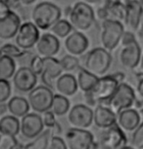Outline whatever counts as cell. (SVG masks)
Masks as SVG:
<instances>
[{"instance_id": "1", "label": "cell", "mask_w": 143, "mask_h": 149, "mask_svg": "<svg viewBox=\"0 0 143 149\" xmlns=\"http://www.w3.org/2000/svg\"><path fill=\"white\" fill-rule=\"evenodd\" d=\"M119 84L120 82L113 74L100 76L92 90L88 93H84L87 105L95 106L100 103L105 104L114 95Z\"/></svg>"}, {"instance_id": "2", "label": "cell", "mask_w": 143, "mask_h": 149, "mask_svg": "<svg viewBox=\"0 0 143 149\" xmlns=\"http://www.w3.org/2000/svg\"><path fill=\"white\" fill-rule=\"evenodd\" d=\"M61 10L57 5L49 1H44L33 8L31 18L39 29L47 30L60 19Z\"/></svg>"}, {"instance_id": "3", "label": "cell", "mask_w": 143, "mask_h": 149, "mask_svg": "<svg viewBox=\"0 0 143 149\" xmlns=\"http://www.w3.org/2000/svg\"><path fill=\"white\" fill-rule=\"evenodd\" d=\"M112 63V56L103 47H96L88 52L84 58V68L97 76L106 74Z\"/></svg>"}, {"instance_id": "4", "label": "cell", "mask_w": 143, "mask_h": 149, "mask_svg": "<svg viewBox=\"0 0 143 149\" xmlns=\"http://www.w3.org/2000/svg\"><path fill=\"white\" fill-rule=\"evenodd\" d=\"M68 17L73 29L79 31H85L90 29L95 21L94 9L85 1L76 2L71 8Z\"/></svg>"}, {"instance_id": "5", "label": "cell", "mask_w": 143, "mask_h": 149, "mask_svg": "<svg viewBox=\"0 0 143 149\" xmlns=\"http://www.w3.org/2000/svg\"><path fill=\"white\" fill-rule=\"evenodd\" d=\"M102 30L100 34V41L102 47L109 52L116 49L119 43H121L122 36L125 32L124 24L121 21L117 19H104L101 24Z\"/></svg>"}, {"instance_id": "6", "label": "cell", "mask_w": 143, "mask_h": 149, "mask_svg": "<svg viewBox=\"0 0 143 149\" xmlns=\"http://www.w3.org/2000/svg\"><path fill=\"white\" fill-rule=\"evenodd\" d=\"M136 100L133 88L127 83H120L112 97L105 103L115 113L118 114L125 109L131 108Z\"/></svg>"}, {"instance_id": "7", "label": "cell", "mask_w": 143, "mask_h": 149, "mask_svg": "<svg viewBox=\"0 0 143 149\" xmlns=\"http://www.w3.org/2000/svg\"><path fill=\"white\" fill-rule=\"evenodd\" d=\"M54 93L52 89L45 85L36 86L28 93L27 100L29 102L30 108L37 113H44L52 109L53 100H54Z\"/></svg>"}, {"instance_id": "8", "label": "cell", "mask_w": 143, "mask_h": 149, "mask_svg": "<svg viewBox=\"0 0 143 149\" xmlns=\"http://www.w3.org/2000/svg\"><path fill=\"white\" fill-rule=\"evenodd\" d=\"M65 142L68 149H92L94 139L90 131L73 127L65 133Z\"/></svg>"}, {"instance_id": "9", "label": "cell", "mask_w": 143, "mask_h": 149, "mask_svg": "<svg viewBox=\"0 0 143 149\" xmlns=\"http://www.w3.org/2000/svg\"><path fill=\"white\" fill-rule=\"evenodd\" d=\"M40 38L39 29L34 22H26L21 24L15 37V43L22 50H28L36 46Z\"/></svg>"}, {"instance_id": "10", "label": "cell", "mask_w": 143, "mask_h": 149, "mask_svg": "<svg viewBox=\"0 0 143 149\" xmlns=\"http://www.w3.org/2000/svg\"><path fill=\"white\" fill-rule=\"evenodd\" d=\"M128 139L125 131L116 123L103 132L100 139V147L102 149H119L127 145Z\"/></svg>"}, {"instance_id": "11", "label": "cell", "mask_w": 143, "mask_h": 149, "mask_svg": "<svg viewBox=\"0 0 143 149\" xmlns=\"http://www.w3.org/2000/svg\"><path fill=\"white\" fill-rule=\"evenodd\" d=\"M68 121L74 128L87 129L94 123V110L87 104H75L68 112Z\"/></svg>"}, {"instance_id": "12", "label": "cell", "mask_w": 143, "mask_h": 149, "mask_svg": "<svg viewBox=\"0 0 143 149\" xmlns=\"http://www.w3.org/2000/svg\"><path fill=\"white\" fill-rule=\"evenodd\" d=\"M43 119L37 113H27L22 118L21 134L26 139H33L44 130Z\"/></svg>"}, {"instance_id": "13", "label": "cell", "mask_w": 143, "mask_h": 149, "mask_svg": "<svg viewBox=\"0 0 143 149\" xmlns=\"http://www.w3.org/2000/svg\"><path fill=\"white\" fill-rule=\"evenodd\" d=\"M13 83L16 90L22 93H29L37 84V75L29 67L22 66L17 70L13 76Z\"/></svg>"}, {"instance_id": "14", "label": "cell", "mask_w": 143, "mask_h": 149, "mask_svg": "<svg viewBox=\"0 0 143 149\" xmlns=\"http://www.w3.org/2000/svg\"><path fill=\"white\" fill-rule=\"evenodd\" d=\"M43 63L44 69L41 74V80L45 86L53 90L55 88L54 80L58 79L63 71L60 61L55 57H46L43 58Z\"/></svg>"}, {"instance_id": "15", "label": "cell", "mask_w": 143, "mask_h": 149, "mask_svg": "<svg viewBox=\"0 0 143 149\" xmlns=\"http://www.w3.org/2000/svg\"><path fill=\"white\" fill-rule=\"evenodd\" d=\"M141 56V48L137 41H134L133 43L123 46L119 58L122 65L127 69H134L139 65Z\"/></svg>"}, {"instance_id": "16", "label": "cell", "mask_w": 143, "mask_h": 149, "mask_svg": "<svg viewBox=\"0 0 143 149\" xmlns=\"http://www.w3.org/2000/svg\"><path fill=\"white\" fill-rule=\"evenodd\" d=\"M60 43L58 37L53 33H43L36 44V51L42 58L55 57L60 51Z\"/></svg>"}, {"instance_id": "17", "label": "cell", "mask_w": 143, "mask_h": 149, "mask_svg": "<svg viewBox=\"0 0 143 149\" xmlns=\"http://www.w3.org/2000/svg\"><path fill=\"white\" fill-rule=\"evenodd\" d=\"M64 47L70 55L81 56L89 47V39L79 30L71 32L64 40Z\"/></svg>"}, {"instance_id": "18", "label": "cell", "mask_w": 143, "mask_h": 149, "mask_svg": "<svg viewBox=\"0 0 143 149\" xmlns=\"http://www.w3.org/2000/svg\"><path fill=\"white\" fill-rule=\"evenodd\" d=\"M142 13L143 6L138 0H126L125 24L131 30H137L140 26Z\"/></svg>"}, {"instance_id": "19", "label": "cell", "mask_w": 143, "mask_h": 149, "mask_svg": "<svg viewBox=\"0 0 143 149\" xmlns=\"http://www.w3.org/2000/svg\"><path fill=\"white\" fill-rule=\"evenodd\" d=\"M21 24L19 17L14 11H11L6 17L0 19V38L8 40L16 37Z\"/></svg>"}, {"instance_id": "20", "label": "cell", "mask_w": 143, "mask_h": 149, "mask_svg": "<svg viewBox=\"0 0 143 149\" xmlns=\"http://www.w3.org/2000/svg\"><path fill=\"white\" fill-rule=\"evenodd\" d=\"M117 123V114L104 104H97L94 110V124L97 128L107 129Z\"/></svg>"}, {"instance_id": "21", "label": "cell", "mask_w": 143, "mask_h": 149, "mask_svg": "<svg viewBox=\"0 0 143 149\" xmlns=\"http://www.w3.org/2000/svg\"><path fill=\"white\" fill-rule=\"evenodd\" d=\"M141 123V116L138 110L128 108L117 114V124L125 132H133Z\"/></svg>"}, {"instance_id": "22", "label": "cell", "mask_w": 143, "mask_h": 149, "mask_svg": "<svg viewBox=\"0 0 143 149\" xmlns=\"http://www.w3.org/2000/svg\"><path fill=\"white\" fill-rule=\"evenodd\" d=\"M55 88L58 92V94L63 95L65 97H71L76 94L79 87H78L77 79L74 75L70 73H65V74H61L56 80Z\"/></svg>"}, {"instance_id": "23", "label": "cell", "mask_w": 143, "mask_h": 149, "mask_svg": "<svg viewBox=\"0 0 143 149\" xmlns=\"http://www.w3.org/2000/svg\"><path fill=\"white\" fill-rule=\"evenodd\" d=\"M108 19L124 21L126 14V1L123 0H104L102 5Z\"/></svg>"}, {"instance_id": "24", "label": "cell", "mask_w": 143, "mask_h": 149, "mask_svg": "<svg viewBox=\"0 0 143 149\" xmlns=\"http://www.w3.org/2000/svg\"><path fill=\"white\" fill-rule=\"evenodd\" d=\"M21 133V121L14 115H4L0 119V134L1 136H16Z\"/></svg>"}, {"instance_id": "25", "label": "cell", "mask_w": 143, "mask_h": 149, "mask_svg": "<svg viewBox=\"0 0 143 149\" xmlns=\"http://www.w3.org/2000/svg\"><path fill=\"white\" fill-rule=\"evenodd\" d=\"M7 104L10 113L18 118H22L24 115H26L30 108L28 100L19 95L11 97Z\"/></svg>"}, {"instance_id": "26", "label": "cell", "mask_w": 143, "mask_h": 149, "mask_svg": "<svg viewBox=\"0 0 143 149\" xmlns=\"http://www.w3.org/2000/svg\"><path fill=\"white\" fill-rule=\"evenodd\" d=\"M99 76L94 74V73L90 72L89 70H87L86 68L79 69L77 75V82H78V87L83 93H88L92 88L95 86L97 80H99Z\"/></svg>"}, {"instance_id": "27", "label": "cell", "mask_w": 143, "mask_h": 149, "mask_svg": "<svg viewBox=\"0 0 143 149\" xmlns=\"http://www.w3.org/2000/svg\"><path fill=\"white\" fill-rule=\"evenodd\" d=\"M54 136L51 129H46L42 133L34 137L31 141L27 142L22 149H47L51 137Z\"/></svg>"}, {"instance_id": "28", "label": "cell", "mask_w": 143, "mask_h": 149, "mask_svg": "<svg viewBox=\"0 0 143 149\" xmlns=\"http://www.w3.org/2000/svg\"><path fill=\"white\" fill-rule=\"evenodd\" d=\"M16 63L13 58L7 56L0 57V79H7L13 78L16 73Z\"/></svg>"}, {"instance_id": "29", "label": "cell", "mask_w": 143, "mask_h": 149, "mask_svg": "<svg viewBox=\"0 0 143 149\" xmlns=\"http://www.w3.org/2000/svg\"><path fill=\"white\" fill-rule=\"evenodd\" d=\"M70 110V102L65 95L57 94L55 95L54 100H53L52 111L54 112L56 116H63L68 113Z\"/></svg>"}, {"instance_id": "30", "label": "cell", "mask_w": 143, "mask_h": 149, "mask_svg": "<svg viewBox=\"0 0 143 149\" xmlns=\"http://www.w3.org/2000/svg\"><path fill=\"white\" fill-rule=\"evenodd\" d=\"M51 31L54 35L58 38H66L72 32L73 26L67 19H58L51 29Z\"/></svg>"}, {"instance_id": "31", "label": "cell", "mask_w": 143, "mask_h": 149, "mask_svg": "<svg viewBox=\"0 0 143 149\" xmlns=\"http://www.w3.org/2000/svg\"><path fill=\"white\" fill-rule=\"evenodd\" d=\"M26 55V51L22 50L19 46L15 44L7 43L0 47V57L1 56H7V57L13 58H19Z\"/></svg>"}, {"instance_id": "32", "label": "cell", "mask_w": 143, "mask_h": 149, "mask_svg": "<svg viewBox=\"0 0 143 149\" xmlns=\"http://www.w3.org/2000/svg\"><path fill=\"white\" fill-rule=\"evenodd\" d=\"M60 61L63 71H67V72L73 71V70L77 69L80 64L79 58H77L76 56L70 55V54L63 56Z\"/></svg>"}, {"instance_id": "33", "label": "cell", "mask_w": 143, "mask_h": 149, "mask_svg": "<svg viewBox=\"0 0 143 149\" xmlns=\"http://www.w3.org/2000/svg\"><path fill=\"white\" fill-rule=\"evenodd\" d=\"M131 144L135 149H143V121L131 134Z\"/></svg>"}, {"instance_id": "34", "label": "cell", "mask_w": 143, "mask_h": 149, "mask_svg": "<svg viewBox=\"0 0 143 149\" xmlns=\"http://www.w3.org/2000/svg\"><path fill=\"white\" fill-rule=\"evenodd\" d=\"M11 97V84L7 79H0V103L6 102Z\"/></svg>"}, {"instance_id": "35", "label": "cell", "mask_w": 143, "mask_h": 149, "mask_svg": "<svg viewBox=\"0 0 143 149\" xmlns=\"http://www.w3.org/2000/svg\"><path fill=\"white\" fill-rule=\"evenodd\" d=\"M29 68L35 73L36 75H41L44 69L43 58L41 56H34L29 63Z\"/></svg>"}, {"instance_id": "36", "label": "cell", "mask_w": 143, "mask_h": 149, "mask_svg": "<svg viewBox=\"0 0 143 149\" xmlns=\"http://www.w3.org/2000/svg\"><path fill=\"white\" fill-rule=\"evenodd\" d=\"M19 146L16 136H1L0 139V149H15Z\"/></svg>"}, {"instance_id": "37", "label": "cell", "mask_w": 143, "mask_h": 149, "mask_svg": "<svg viewBox=\"0 0 143 149\" xmlns=\"http://www.w3.org/2000/svg\"><path fill=\"white\" fill-rule=\"evenodd\" d=\"M47 149H68L65 140L58 136H53Z\"/></svg>"}, {"instance_id": "38", "label": "cell", "mask_w": 143, "mask_h": 149, "mask_svg": "<svg viewBox=\"0 0 143 149\" xmlns=\"http://www.w3.org/2000/svg\"><path fill=\"white\" fill-rule=\"evenodd\" d=\"M42 119H43L44 126L48 129H52L56 125V123H57L56 115L52 110L45 111L43 113V116H42Z\"/></svg>"}, {"instance_id": "39", "label": "cell", "mask_w": 143, "mask_h": 149, "mask_svg": "<svg viewBox=\"0 0 143 149\" xmlns=\"http://www.w3.org/2000/svg\"><path fill=\"white\" fill-rule=\"evenodd\" d=\"M136 41V38H135V35H134L133 32L130 31V30H127L124 32V34L122 36V39H121V44L123 46L125 45H128L130 43H133V42Z\"/></svg>"}, {"instance_id": "40", "label": "cell", "mask_w": 143, "mask_h": 149, "mask_svg": "<svg viewBox=\"0 0 143 149\" xmlns=\"http://www.w3.org/2000/svg\"><path fill=\"white\" fill-rule=\"evenodd\" d=\"M136 77H137V86H136L137 93L140 95V97H143V71L137 73Z\"/></svg>"}, {"instance_id": "41", "label": "cell", "mask_w": 143, "mask_h": 149, "mask_svg": "<svg viewBox=\"0 0 143 149\" xmlns=\"http://www.w3.org/2000/svg\"><path fill=\"white\" fill-rule=\"evenodd\" d=\"M3 3H5L7 5L8 7L10 8V10H16L18 9V8L21 6V2H19V0H1Z\"/></svg>"}, {"instance_id": "42", "label": "cell", "mask_w": 143, "mask_h": 149, "mask_svg": "<svg viewBox=\"0 0 143 149\" xmlns=\"http://www.w3.org/2000/svg\"><path fill=\"white\" fill-rule=\"evenodd\" d=\"M11 11H12V10H10V8L8 7L5 3H3L1 0H0V19L6 17L8 14L11 12Z\"/></svg>"}, {"instance_id": "43", "label": "cell", "mask_w": 143, "mask_h": 149, "mask_svg": "<svg viewBox=\"0 0 143 149\" xmlns=\"http://www.w3.org/2000/svg\"><path fill=\"white\" fill-rule=\"evenodd\" d=\"M51 130H52L53 134H54V136H58V134L61 133V126L57 122V123H56V125L51 129Z\"/></svg>"}, {"instance_id": "44", "label": "cell", "mask_w": 143, "mask_h": 149, "mask_svg": "<svg viewBox=\"0 0 143 149\" xmlns=\"http://www.w3.org/2000/svg\"><path fill=\"white\" fill-rule=\"evenodd\" d=\"M9 111L8 110V104L5 102L0 103V116H4L6 114V112Z\"/></svg>"}, {"instance_id": "45", "label": "cell", "mask_w": 143, "mask_h": 149, "mask_svg": "<svg viewBox=\"0 0 143 149\" xmlns=\"http://www.w3.org/2000/svg\"><path fill=\"white\" fill-rule=\"evenodd\" d=\"M113 75L120 83H122L123 81L125 80V74L123 72H115V73H113Z\"/></svg>"}, {"instance_id": "46", "label": "cell", "mask_w": 143, "mask_h": 149, "mask_svg": "<svg viewBox=\"0 0 143 149\" xmlns=\"http://www.w3.org/2000/svg\"><path fill=\"white\" fill-rule=\"evenodd\" d=\"M134 106H135L136 110H141V109H143V97H141L140 100H137L136 98L135 102H134Z\"/></svg>"}, {"instance_id": "47", "label": "cell", "mask_w": 143, "mask_h": 149, "mask_svg": "<svg viewBox=\"0 0 143 149\" xmlns=\"http://www.w3.org/2000/svg\"><path fill=\"white\" fill-rule=\"evenodd\" d=\"M36 0H19L22 5H24V6H28V5H31L33 4Z\"/></svg>"}, {"instance_id": "48", "label": "cell", "mask_w": 143, "mask_h": 149, "mask_svg": "<svg viewBox=\"0 0 143 149\" xmlns=\"http://www.w3.org/2000/svg\"><path fill=\"white\" fill-rule=\"evenodd\" d=\"M83 1H85L89 4H96L99 2V0H83Z\"/></svg>"}, {"instance_id": "49", "label": "cell", "mask_w": 143, "mask_h": 149, "mask_svg": "<svg viewBox=\"0 0 143 149\" xmlns=\"http://www.w3.org/2000/svg\"><path fill=\"white\" fill-rule=\"evenodd\" d=\"M139 27H140V30L143 31V13H142L141 19H140V26H139Z\"/></svg>"}, {"instance_id": "50", "label": "cell", "mask_w": 143, "mask_h": 149, "mask_svg": "<svg viewBox=\"0 0 143 149\" xmlns=\"http://www.w3.org/2000/svg\"><path fill=\"white\" fill-rule=\"evenodd\" d=\"M139 67H140V69L143 71V54L141 56V58H140V63H139Z\"/></svg>"}, {"instance_id": "51", "label": "cell", "mask_w": 143, "mask_h": 149, "mask_svg": "<svg viewBox=\"0 0 143 149\" xmlns=\"http://www.w3.org/2000/svg\"><path fill=\"white\" fill-rule=\"evenodd\" d=\"M119 149H135V148H134L133 146H128V145H125V146H123V147L119 148Z\"/></svg>"}, {"instance_id": "52", "label": "cell", "mask_w": 143, "mask_h": 149, "mask_svg": "<svg viewBox=\"0 0 143 149\" xmlns=\"http://www.w3.org/2000/svg\"><path fill=\"white\" fill-rule=\"evenodd\" d=\"M138 1L140 2V4H141L142 6H143V0H138Z\"/></svg>"}, {"instance_id": "53", "label": "cell", "mask_w": 143, "mask_h": 149, "mask_svg": "<svg viewBox=\"0 0 143 149\" xmlns=\"http://www.w3.org/2000/svg\"><path fill=\"white\" fill-rule=\"evenodd\" d=\"M15 149H22V148H21V147H19V146H18V147H17V148H15Z\"/></svg>"}, {"instance_id": "54", "label": "cell", "mask_w": 143, "mask_h": 149, "mask_svg": "<svg viewBox=\"0 0 143 149\" xmlns=\"http://www.w3.org/2000/svg\"><path fill=\"white\" fill-rule=\"evenodd\" d=\"M0 139H1V134H0Z\"/></svg>"}]
</instances>
